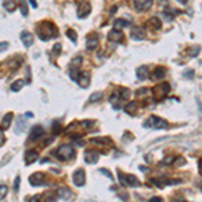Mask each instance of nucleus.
<instances>
[{"mask_svg": "<svg viewBox=\"0 0 202 202\" xmlns=\"http://www.w3.org/2000/svg\"><path fill=\"white\" fill-rule=\"evenodd\" d=\"M58 195H59L62 200H70L73 197V193L70 191V189H68V187H59L58 189Z\"/></svg>", "mask_w": 202, "mask_h": 202, "instance_id": "a211bd4d", "label": "nucleus"}, {"mask_svg": "<svg viewBox=\"0 0 202 202\" xmlns=\"http://www.w3.org/2000/svg\"><path fill=\"white\" fill-rule=\"evenodd\" d=\"M165 76H166L165 68H156L154 70L152 74H151V78H152V80H162Z\"/></svg>", "mask_w": 202, "mask_h": 202, "instance_id": "6ab92c4d", "label": "nucleus"}, {"mask_svg": "<svg viewBox=\"0 0 202 202\" xmlns=\"http://www.w3.org/2000/svg\"><path fill=\"white\" fill-rule=\"evenodd\" d=\"M29 181L33 186H41V185L45 183V177H43V174L42 173H35V174H33V175L30 177Z\"/></svg>", "mask_w": 202, "mask_h": 202, "instance_id": "f8f14e48", "label": "nucleus"}, {"mask_svg": "<svg viewBox=\"0 0 202 202\" xmlns=\"http://www.w3.org/2000/svg\"><path fill=\"white\" fill-rule=\"evenodd\" d=\"M77 82H78V85L81 88H88L89 85H90V73H89V72L81 73Z\"/></svg>", "mask_w": 202, "mask_h": 202, "instance_id": "9d476101", "label": "nucleus"}, {"mask_svg": "<svg viewBox=\"0 0 202 202\" xmlns=\"http://www.w3.org/2000/svg\"><path fill=\"white\" fill-rule=\"evenodd\" d=\"M127 26H130V22L124 20V19H116V20L113 22V27L116 30H121V29H124V27H127Z\"/></svg>", "mask_w": 202, "mask_h": 202, "instance_id": "4be33fe9", "label": "nucleus"}, {"mask_svg": "<svg viewBox=\"0 0 202 202\" xmlns=\"http://www.w3.org/2000/svg\"><path fill=\"white\" fill-rule=\"evenodd\" d=\"M100 173H103V174H105V175H107L108 178H109V179H113V177H112V174H111L109 171H108V170H107V169H100Z\"/></svg>", "mask_w": 202, "mask_h": 202, "instance_id": "a19ab883", "label": "nucleus"}, {"mask_svg": "<svg viewBox=\"0 0 202 202\" xmlns=\"http://www.w3.org/2000/svg\"><path fill=\"white\" fill-rule=\"evenodd\" d=\"M37 34L42 41H49L51 38H57L58 29L54 23L45 20V22H41L39 26L37 27Z\"/></svg>", "mask_w": 202, "mask_h": 202, "instance_id": "f257e3e1", "label": "nucleus"}, {"mask_svg": "<svg viewBox=\"0 0 202 202\" xmlns=\"http://www.w3.org/2000/svg\"><path fill=\"white\" fill-rule=\"evenodd\" d=\"M140 170H142V171H150V170L147 169V167H140Z\"/></svg>", "mask_w": 202, "mask_h": 202, "instance_id": "5fc2aeb1", "label": "nucleus"}, {"mask_svg": "<svg viewBox=\"0 0 202 202\" xmlns=\"http://www.w3.org/2000/svg\"><path fill=\"white\" fill-rule=\"evenodd\" d=\"M183 77H186V78H190V80H191L193 77H194V70H193V69H190V70H186V72L183 73Z\"/></svg>", "mask_w": 202, "mask_h": 202, "instance_id": "4c0bfd02", "label": "nucleus"}, {"mask_svg": "<svg viewBox=\"0 0 202 202\" xmlns=\"http://www.w3.org/2000/svg\"><path fill=\"white\" fill-rule=\"evenodd\" d=\"M61 51H62V46L59 43H57V45L53 46V54H54V55H59Z\"/></svg>", "mask_w": 202, "mask_h": 202, "instance_id": "72a5a7b5", "label": "nucleus"}, {"mask_svg": "<svg viewBox=\"0 0 202 202\" xmlns=\"http://www.w3.org/2000/svg\"><path fill=\"white\" fill-rule=\"evenodd\" d=\"M174 165H175V166H183V165H186V159L182 158V156H179L175 162H174Z\"/></svg>", "mask_w": 202, "mask_h": 202, "instance_id": "e433bc0d", "label": "nucleus"}, {"mask_svg": "<svg viewBox=\"0 0 202 202\" xmlns=\"http://www.w3.org/2000/svg\"><path fill=\"white\" fill-rule=\"evenodd\" d=\"M152 125L154 128H156V130H163V128H167V121L166 120H163L160 117H155V116H151V117L147 120V121L143 124V127H151Z\"/></svg>", "mask_w": 202, "mask_h": 202, "instance_id": "20e7f679", "label": "nucleus"}, {"mask_svg": "<svg viewBox=\"0 0 202 202\" xmlns=\"http://www.w3.org/2000/svg\"><path fill=\"white\" fill-rule=\"evenodd\" d=\"M6 194H7V186H6V185H2V194H0V197H2V200H4Z\"/></svg>", "mask_w": 202, "mask_h": 202, "instance_id": "79ce46f5", "label": "nucleus"}, {"mask_svg": "<svg viewBox=\"0 0 202 202\" xmlns=\"http://www.w3.org/2000/svg\"><path fill=\"white\" fill-rule=\"evenodd\" d=\"M37 159H38V152H37V151H34V150H31V151H29V152L26 154L24 162H26V165H33Z\"/></svg>", "mask_w": 202, "mask_h": 202, "instance_id": "f3484780", "label": "nucleus"}, {"mask_svg": "<svg viewBox=\"0 0 202 202\" xmlns=\"http://www.w3.org/2000/svg\"><path fill=\"white\" fill-rule=\"evenodd\" d=\"M178 2L182 3V4H185V3H186V0H178Z\"/></svg>", "mask_w": 202, "mask_h": 202, "instance_id": "4d7b16f0", "label": "nucleus"}, {"mask_svg": "<svg viewBox=\"0 0 202 202\" xmlns=\"http://www.w3.org/2000/svg\"><path fill=\"white\" fill-rule=\"evenodd\" d=\"M99 152L94 150H88L84 154V158H85V162L86 163H97L99 160Z\"/></svg>", "mask_w": 202, "mask_h": 202, "instance_id": "9b49d317", "label": "nucleus"}, {"mask_svg": "<svg viewBox=\"0 0 202 202\" xmlns=\"http://www.w3.org/2000/svg\"><path fill=\"white\" fill-rule=\"evenodd\" d=\"M7 47H8V43H7V42H2V49H0V50H2V51H4Z\"/></svg>", "mask_w": 202, "mask_h": 202, "instance_id": "49530a36", "label": "nucleus"}, {"mask_svg": "<svg viewBox=\"0 0 202 202\" xmlns=\"http://www.w3.org/2000/svg\"><path fill=\"white\" fill-rule=\"evenodd\" d=\"M174 202H186V201H182V200H179V201H174Z\"/></svg>", "mask_w": 202, "mask_h": 202, "instance_id": "13d9d810", "label": "nucleus"}, {"mask_svg": "<svg viewBox=\"0 0 202 202\" xmlns=\"http://www.w3.org/2000/svg\"><path fill=\"white\" fill-rule=\"evenodd\" d=\"M200 51H201V47H200V46H194L191 50H189V55L194 58V57H197V54L200 53Z\"/></svg>", "mask_w": 202, "mask_h": 202, "instance_id": "473e14b6", "label": "nucleus"}, {"mask_svg": "<svg viewBox=\"0 0 202 202\" xmlns=\"http://www.w3.org/2000/svg\"><path fill=\"white\" fill-rule=\"evenodd\" d=\"M23 86H24V81L23 80H16L15 82L11 84V90L12 92H19Z\"/></svg>", "mask_w": 202, "mask_h": 202, "instance_id": "393cba45", "label": "nucleus"}, {"mask_svg": "<svg viewBox=\"0 0 202 202\" xmlns=\"http://www.w3.org/2000/svg\"><path fill=\"white\" fill-rule=\"evenodd\" d=\"M125 181L128 186H140V181L134 175H125Z\"/></svg>", "mask_w": 202, "mask_h": 202, "instance_id": "5701e85b", "label": "nucleus"}, {"mask_svg": "<svg viewBox=\"0 0 202 202\" xmlns=\"http://www.w3.org/2000/svg\"><path fill=\"white\" fill-rule=\"evenodd\" d=\"M136 77L140 81L147 80V77H148V69H147V66H140V68L136 69Z\"/></svg>", "mask_w": 202, "mask_h": 202, "instance_id": "dca6fc26", "label": "nucleus"}, {"mask_svg": "<svg viewBox=\"0 0 202 202\" xmlns=\"http://www.w3.org/2000/svg\"><path fill=\"white\" fill-rule=\"evenodd\" d=\"M136 107H138V105H136V103H135V101H131V103H128V104H127L124 109H125L127 113L134 115V113H135V111H136Z\"/></svg>", "mask_w": 202, "mask_h": 202, "instance_id": "a878e982", "label": "nucleus"}, {"mask_svg": "<svg viewBox=\"0 0 202 202\" xmlns=\"http://www.w3.org/2000/svg\"><path fill=\"white\" fill-rule=\"evenodd\" d=\"M151 6H152V0H134V8L139 12L150 10Z\"/></svg>", "mask_w": 202, "mask_h": 202, "instance_id": "39448f33", "label": "nucleus"}, {"mask_svg": "<svg viewBox=\"0 0 202 202\" xmlns=\"http://www.w3.org/2000/svg\"><path fill=\"white\" fill-rule=\"evenodd\" d=\"M81 125L84 128H90L93 125V121H90V120H84V121H81Z\"/></svg>", "mask_w": 202, "mask_h": 202, "instance_id": "58836bf2", "label": "nucleus"}, {"mask_svg": "<svg viewBox=\"0 0 202 202\" xmlns=\"http://www.w3.org/2000/svg\"><path fill=\"white\" fill-rule=\"evenodd\" d=\"M99 45H100V41L96 35H90L86 39V49L88 50H96L99 47Z\"/></svg>", "mask_w": 202, "mask_h": 202, "instance_id": "4468645a", "label": "nucleus"}, {"mask_svg": "<svg viewBox=\"0 0 202 202\" xmlns=\"http://www.w3.org/2000/svg\"><path fill=\"white\" fill-rule=\"evenodd\" d=\"M131 38L134 41H143L146 38V31L142 27H134L131 30Z\"/></svg>", "mask_w": 202, "mask_h": 202, "instance_id": "1a4fd4ad", "label": "nucleus"}, {"mask_svg": "<svg viewBox=\"0 0 202 202\" xmlns=\"http://www.w3.org/2000/svg\"><path fill=\"white\" fill-rule=\"evenodd\" d=\"M174 160L173 156H169V158H165V160H163V163H171Z\"/></svg>", "mask_w": 202, "mask_h": 202, "instance_id": "de8ad7c7", "label": "nucleus"}, {"mask_svg": "<svg viewBox=\"0 0 202 202\" xmlns=\"http://www.w3.org/2000/svg\"><path fill=\"white\" fill-rule=\"evenodd\" d=\"M165 18H166V20H169V22H171L174 16H171V14H165Z\"/></svg>", "mask_w": 202, "mask_h": 202, "instance_id": "a18cd8bd", "label": "nucleus"}, {"mask_svg": "<svg viewBox=\"0 0 202 202\" xmlns=\"http://www.w3.org/2000/svg\"><path fill=\"white\" fill-rule=\"evenodd\" d=\"M92 11V6L89 4L88 2H84L78 6V10H77V14H78V18H86Z\"/></svg>", "mask_w": 202, "mask_h": 202, "instance_id": "0eeeda50", "label": "nucleus"}, {"mask_svg": "<svg viewBox=\"0 0 202 202\" xmlns=\"http://www.w3.org/2000/svg\"><path fill=\"white\" fill-rule=\"evenodd\" d=\"M90 143H100L99 146H103L104 143L111 144V139L109 138H93V139H90Z\"/></svg>", "mask_w": 202, "mask_h": 202, "instance_id": "bb28decb", "label": "nucleus"}, {"mask_svg": "<svg viewBox=\"0 0 202 202\" xmlns=\"http://www.w3.org/2000/svg\"><path fill=\"white\" fill-rule=\"evenodd\" d=\"M3 6H4V8L8 11V12H12L16 8V4H15L14 0H3Z\"/></svg>", "mask_w": 202, "mask_h": 202, "instance_id": "b1692460", "label": "nucleus"}, {"mask_svg": "<svg viewBox=\"0 0 202 202\" xmlns=\"http://www.w3.org/2000/svg\"><path fill=\"white\" fill-rule=\"evenodd\" d=\"M119 96H120V93L117 92V90H115L113 92V94H112L111 97H109V101L112 104L115 105V108H119V105H117V100H119Z\"/></svg>", "mask_w": 202, "mask_h": 202, "instance_id": "7c9ffc66", "label": "nucleus"}, {"mask_svg": "<svg viewBox=\"0 0 202 202\" xmlns=\"http://www.w3.org/2000/svg\"><path fill=\"white\" fill-rule=\"evenodd\" d=\"M66 35L69 37V39H72L73 43H77V33L73 29H69L66 31Z\"/></svg>", "mask_w": 202, "mask_h": 202, "instance_id": "c85d7f7f", "label": "nucleus"}, {"mask_svg": "<svg viewBox=\"0 0 202 202\" xmlns=\"http://www.w3.org/2000/svg\"><path fill=\"white\" fill-rule=\"evenodd\" d=\"M22 62H23L22 59H19L18 62H16V59H12V62L10 64V68H11V69H18L19 66L22 65Z\"/></svg>", "mask_w": 202, "mask_h": 202, "instance_id": "f704fd0d", "label": "nucleus"}, {"mask_svg": "<svg viewBox=\"0 0 202 202\" xmlns=\"http://www.w3.org/2000/svg\"><path fill=\"white\" fill-rule=\"evenodd\" d=\"M4 144V135H3V130H2V146Z\"/></svg>", "mask_w": 202, "mask_h": 202, "instance_id": "864d4df0", "label": "nucleus"}, {"mask_svg": "<svg viewBox=\"0 0 202 202\" xmlns=\"http://www.w3.org/2000/svg\"><path fill=\"white\" fill-rule=\"evenodd\" d=\"M150 202H163L162 201V198L160 197H154V198H151Z\"/></svg>", "mask_w": 202, "mask_h": 202, "instance_id": "c03bdc74", "label": "nucleus"}, {"mask_svg": "<svg viewBox=\"0 0 202 202\" xmlns=\"http://www.w3.org/2000/svg\"><path fill=\"white\" fill-rule=\"evenodd\" d=\"M81 64H82V58L81 57H76L74 59L70 62V69H78Z\"/></svg>", "mask_w": 202, "mask_h": 202, "instance_id": "cd10ccee", "label": "nucleus"}, {"mask_svg": "<svg viewBox=\"0 0 202 202\" xmlns=\"http://www.w3.org/2000/svg\"><path fill=\"white\" fill-rule=\"evenodd\" d=\"M59 131H61V125H59V123H54L53 124V134L54 135H58L59 134Z\"/></svg>", "mask_w": 202, "mask_h": 202, "instance_id": "c9c22d12", "label": "nucleus"}, {"mask_svg": "<svg viewBox=\"0 0 202 202\" xmlns=\"http://www.w3.org/2000/svg\"><path fill=\"white\" fill-rule=\"evenodd\" d=\"M29 2L31 3V6H33L34 8H37V7H38V4H37V2H35V0H29Z\"/></svg>", "mask_w": 202, "mask_h": 202, "instance_id": "09e8293b", "label": "nucleus"}, {"mask_svg": "<svg viewBox=\"0 0 202 202\" xmlns=\"http://www.w3.org/2000/svg\"><path fill=\"white\" fill-rule=\"evenodd\" d=\"M55 154H57V158L59 159V160H69L70 158L74 156V150H73L72 146L64 144L57 150Z\"/></svg>", "mask_w": 202, "mask_h": 202, "instance_id": "f03ea898", "label": "nucleus"}, {"mask_svg": "<svg viewBox=\"0 0 202 202\" xmlns=\"http://www.w3.org/2000/svg\"><path fill=\"white\" fill-rule=\"evenodd\" d=\"M46 202H57V200L54 197H50V198H47V200H46Z\"/></svg>", "mask_w": 202, "mask_h": 202, "instance_id": "8fccbe9b", "label": "nucleus"}, {"mask_svg": "<svg viewBox=\"0 0 202 202\" xmlns=\"http://www.w3.org/2000/svg\"><path fill=\"white\" fill-rule=\"evenodd\" d=\"M43 136V128L42 127H34L33 130H31V134H30V140H37V139H39Z\"/></svg>", "mask_w": 202, "mask_h": 202, "instance_id": "2eb2a0df", "label": "nucleus"}, {"mask_svg": "<svg viewBox=\"0 0 202 202\" xmlns=\"http://www.w3.org/2000/svg\"><path fill=\"white\" fill-rule=\"evenodd\" d=\"M147 24L151 26L154 30H160V27H162V22H160V19H159V18L152 16L148 22H147Z\"/></svg>", "mask_w": 202, "mask_h": 202, "instance_id": "aec40b11", "label": "nucleus"}, {"mask_svg": "<svg viewBox=\"0 0 202 202\" xmlns=\"http://www.w3.org/2000/svg\"><path fill=\"white\" fill-rule=\"evenodd\" d=\"M20 39H22L23 45H24L26 47H30V46L34 43V37L31 35V33H29V31H22Z\"/></svg>", "mask_w": 202, "mask_h": 202, "instance_id": "ddd939ff", "label": "nucleus"}, {"mask_svg": "<svg viewBox=\"0 0 202 202\" xmlns=\"http://www.w3.org/2000/svg\"><path fill=\"white\" fill-rule=\"evenodd\" d=\"M144 93H147V89H140V90L138 92V94L140 96V94H144Z\"/></svg>", "mask_w": 202, "mask_h": 202, "instance_id": "3c124183", "label": "nucleus"}, {"mask_svg": "<svg viewBox=\"0 0 202 202\" xmlns=\"http://www.w3.org/2000/svg\"><path fill=\"white\" fill-rule=\"evenodd\" d=\"M101 99H103V92H94L89 97V101H90V103H96V101H99Z\"/></svg>", "mask_w": 202, "mask_h": 202, "instance_id": "c756f323", "label": "nucleus"}, {"mask_svg": "<svg viewBox=\"0 0 202 202\" xmlns=\"http://www.w3.org/2000/svg\"><path fill=\"white\" fill-rule=\"evenodd\" d=\"M20 12H22L23 16H27V15H29V8H27L26 0H20Z\"/></svg>", "mask_w": 202, "mask_h": 202, "instance_id": "2f4dec72", "label": "nucleus"}, {"mask_svg": "<svg viewBox=\"0 0 202 202\" xmlns=\"http://www.w3.org/2000/svg\"><path fill=\"white\" fill-rule=\"evenodd\" d=\"M169 92H170V85L167 82H162V84L156 85V86L154 88V97L158 101L163 100L167 96V93H169Z\"/></svg>", "mask_w": 202, "mask_h": 202, "instance_id": "7ed1b4c3", "label": "nucleus"}, {"mask_svg": "<svg viewBox=\"0 0 202 202\" xmlns=\"http://www.w3.org/2000/svg\"><path fill=\"white\" fill-rule=\"evenodd\" d=\"M12 117H14V115L11 113V112H8L4 117H3V120H2V130L4 131V130H7V128L10 127V124H11V120H12Z\"/></svg>", "mask_w": 202, "mask_h": 202, "instance_id": "412c9836", "label": "nucleus"}, {"mask_svg": "<svg viewBox=\"0 0 202 202\" xmlns=\"http://www.w3.org/2000/svg\"><path fill=\"white\" fill-rule=\"evenodd\" d=\"M198 170H200V174L202 175V159L200 160V166H198Z\"/></svg>", "mask_w": 202, "mask_h": 202, "instance_id": "603ef678", "label": "nucleus"}, {"mask_svg": "<svg viewBox=\"0 0 202 202\" xmlns=\"http://www.w3.org/2000/svg\"><path fill=\"white\" fill-rule=\"evenodd\" d=\"M73 182H74L76 186H82L85 183V171L84 170H76L74 174H73Z\"/></svg>", "mask_w": 202, "mask_h": 202, "instance_id": "6e6552de", "label": "nucleus"}, {"mask_svg": "<svg viewBox=\"0 0 202 202\" xmlns=\"http://www.w3.org/2000/svg\"><path fill=\"white\" fill-rule=\"evenodd\" d=\"M108 39L111 42H113V43H121L124 41V34L120 30L113 29V30L109 31V34H108Z\"/></svg>", "mask_w": 202, "mask_h": 202, "instance_id": "423d86ee", "label": "nucleus"}, {"mask_svg": "<svg viewBox=\"0 0 202 202\" xmlns=\"http://www.w3.org/2000/svg\"><path fill=\"white\" fill-rule=\"evenodd\" d=\"M124 99H128V97H130V90H128V89H124V92H123V94H121Z\"/></svg>", "mask_w": 202, "mask_h": 202, "instance_id": "37998d69", "label": "nucleus"}, {"mask_svg": "<svg viewBox=\"0 0 202 202\" xmlns=\"http://www.w3.org/2000/svg\"><path fill=\"white\" fill-rule=\"evenodd\" d=\"M115 11H116V7H113V8H111V14H113Z\"/></svg>", "mask_w": 202, "mask_h": 202, "instance_id": "6e6d98bb", "label": "nucleus"}, {"mask_svg": "<svg viewBox=\"0 0 202 202\" xmlns=\"http://www.w3.org/2000/svg\"><path fill=\"white\" fill-rule=\"evenodd\" d=\"M19 183H20V177H16V179H15V182H14L15 191H19Z\"/></svg>", "mask_w": 202, "mask_h": 202, "instance_id": "ea45409f", "label": "nucleus"}]
</instances>
